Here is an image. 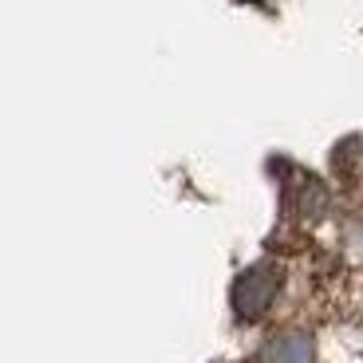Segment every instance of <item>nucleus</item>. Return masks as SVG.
I'll use <instances>...</instances> for the list:
<instances>
[{
  "mask_svg": "<svg viewBox=\"0 0 363 363\" xmlns=\"http://www.w3.org/2000/svg\"><path fill=\"white\" fill-rule=\"evenodd\" d=\"M296 206H300V218L304 221H320L328 213V190L316 178H304V190H300Z\"/></svg>",
  "mask_w": 363,
  "mask_h": 363,
  "instance_id": "obj_3",
  "label": "nucleus"
},
{
  "mask_svg": "<svg viewBox=\"0 0 363 363\" xmlns=\"http://www.w3.org/2000/svg\"><path fill=\"white\" fill-rule=\"evenodd\" d=\"M264 363H316V344L308 332H281L261 352Z\"/></svg>",
  "mask_w": 363,
  "mask_h": 363,
  "instance_id": "obj_2",
  "label": "nucleus"
},
{
  "mask_svg": "<svg viewBox=\"0 0 363 363\" xmlns=\"http://www.w3.org/2000/svg\"><path fill=\"white\" fill-rule=\"evenodd\" d=\"M281 281L284 277H281V269H277L272 261L249 264V269L233 281V292H229L237 320H261L264 312L272 308L277 292H281Z\"/></svg>",
  "mask_w": 363,
  "mask_h": 363,
  "instance_id": "obj_1",
  "label": "nucleus"
}]
</instances>
